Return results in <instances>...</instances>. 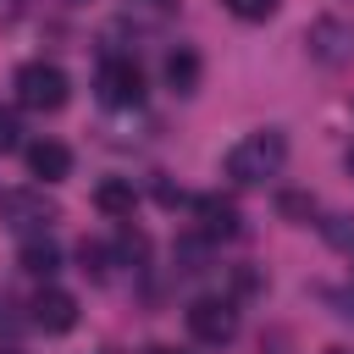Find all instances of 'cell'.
I'll return each mask as SVG.
<instances>
[{
  "instance_id": "22",
  "label": "cell",
  "mask_w": 354,
  "mask_h": 354,
  "mask_svg": "<svg viewBox=\"0 0 354 354\" xmlns=\"http://www.w3.org/2000/svg\"><path fill=\"white\" fill-rule=\"evenodd\" d=\"M332 354H343V348H332Z\"/></svg>"
},
{
  "instance_id": "11",
  "label": "cell",
  "mask_w": 354,
  "mask_h": 354,
  "mask_svg": "<svg viewBox=\"0 0 354 354\" xmlns=\"http://www.w3.org/2000/svg\"><path fill=\"white\" fill-rule=\"evenodd\" d=\"M94 205H100L105 216H133V183H122V177H105V183L94 188Z\"/></svg>"
},
{
  "instance_id": "20",
  "label": "cell",
  "mask_w": 354,
  "mask_h": 354,
  "mask_svg": "<svg viewBox=\"0 0 354 354\" xmlns=\"http://www.w3.org/2000/svg\"><path fill=\"white\" fill-rule=\"evenodd\" d=\"M348 177H354V149H348Z\"/></svg>"
},
{
  "instance_id": "18",
  "label": "cell",
  "mask_w": 354,
  "mask_h": 354,
  "mask_svg": "<svg viewBox=\"0 0 354 354\" xmlns=\"http://www.w3.org/2000/svg\"><path fill=\"white\" fill-rule=\"evenodd\" d=\"M133 6H138L144 17H171V11H177V0H133Z\"/></svg>"
},
{
  "instance_id": "17",
  "label": "cell",
  "mask_w": 354,
  "mask_h": 354,
  "mask_svg": "<svg viewBox=\"0 0 354 354\" xmlns=\"http://www.w3.org/2000/svg\"><path fill=\"white\" fill-rule=\"evenodd\" d=\"M77 254H83V271H94V277H105V249H100V243H83Z\"/></svg>"
},
{
  "instance_id": "12",
  "label": "cell",
  "mask_w": 354,
  "mask_h": 354,
  "mask_svg": "<svg viewBox=\"0 0 354 354\" xmlns=\"http://www.w3.org/2000/svg\"><path fill=\"white\" fill-rule=\"evenodd\" d=\"M221 6H227L238 22H266V17L277 11V0H221Z\"/></svg>"
},
{
  "instance_id": "5",
  "label": "cell",
  "mask_w": 354,
  "mask_h": 354,
  "mask_svg": "<svg viewBox=\"0 0 354 354\" xmlns=\"http://www.w3.org/2000/svg\"><path fill=\"white\" fill-rule=\"evenodd\" d=\"M188 332H194L199 343H227V337L238 332L232 299H194V304H188Z\"/></svg>"
},
{
  "instance_id": "8",
  "label": "cell",
  "mask_w": 354,
  "mask_h": 354,
  "mask_svg": "<svg viewBox=\"0 0 354 354\" xmlns=\"http://www.w3.org/2000/svg\"><path fill=\"white\" fill-rule=\"evenodd\" d=\"M199 77H205L199 50H194V44H177V50L166 55V83H171L177 94H194V88H199Z\"/></svg>"
},
{
  "instance_id": "6",
  "label": "cell",
  "mask_w": 354,
  "mask_h": 354,
  "mask_svg": "<svg viewBox=\"0 0 354 354\" xmlns=\"http://www.w3.org/2000/svg\"><path fill=\"white\" fill-rule=\"evenodd\" d=\"M33 326L44 332H72L77 326V299L66 288H39L33 293Z\"/></svg>"
},
{
  "instance_id": "7",
  "label": "cell",
  "mask_w": 354,
  "mask_h": 354,
  "mask_svg": "<svg viewBox=\"0 0 354 354\" xmlns=\"http://www.w3.org/2000/svg\"><path fill=\"white\" fill-rule=\"evenodd\" d=\"M28 171H33L39 183H61V177L72 171V149H66L61 138H33V144H28Z\"/></svg>"
},
{
  "instance_id": "4",
  "label": "cell",
  "mask_w": 354,
  "mask_h": 354,
  "mask_svg": "<svg viewBox=\"0 0 354 354\" xmlns=\"http://www.w3.org/2000/svg\"><path fill=\"white\" fill-rule=\"evenodd\" d=\"M94 88H100V100H105V105H116V111H133V105H144V72H138L133 61H122V55L100 61V77H94Z\"/></svg>"
},
{
  "instance_id": "21",
  "label": "cell",
  "mask_w": 354,
  "mask_h": 354,
  "mask_svg": "<svg viewBox=\"0 0 354 354\" xmlns=\"http://www.w3.org/2000/svg\"><path fill=\"white\" fill-rule=\"evenodd\" d=\"M149 354H171V348H149Z\"/></svg>"
},
{
  "instance_id": "16",
  "label": "cell",
  "mask_w": 354,
  "mask_h": 354,
  "mask_svg": "<svg viewBox=\"0 0 354 354\" xmlns=\"http://www.w3.org/2000/svg\"><path fill=\"white\" fill-rule=\"evenodd\" d=\"M116 254H122V260H144V254H149L144 232H122V238H116Z\"/></svg>"
},
{
  "instance_id": "19",
  "label": "cell",
  "mask_w": 354,
  "mask_h": 354,
  "mask_svg": "<svg viewBox=\"0 0 354 354\" xmlns=\"http://www.w3.org/2000/svg\"><path fill=\"white\" fill-rule=\"evenodd\" d=\"M332 304H337V315H343V321H354V288H343V293H332Z\"/></svg>"
},
{
  "instance_id": "13",
  "label": "cell",
  "mask_w": 354,
  "mask_h": 354,
  "mask_svg": "<svg viewBox=\"0 0 354 354\" xmlns=\"http://www.w3.org/2000/svg\"><path fill=\"white\" fill-rule=\"evenodd\" d=\"M326 243L354 260V216H332V221H326Z\"/></svg>"
},
{
  "instance_id": "10",
  "label": "cell",
  "mask_w": 354,
  "mask_h": 354,
  "mask_svg": "<svg viewBox=\"0 0 354 354\" xmlns=\"http://www.w3.org/2000/svg\"><path fill=\"white\" fill-rule=\"evenodd\" d=\"M22 271H28V277H55V271H61V249L50 243V232L22 238Z\"/></svg>"
},
{
  "instance_id": "1",
  "label": "cell",
  "mask_w": 354,
  "mask_h": 354,
  "mask_svg": "<svg viewBox=\"0 0 354 354\" xmlns=\"http://www.w3.org/2000/svg\"><path fill=\"white\" fill-rule=\"evenodd\" d=\"M282 160H288V138L277 127H266V133H249V138H238L227 149V177L238 188H260L266 177L282 171Z\"/></svg>"
},
{
  "instance_id": "15",
  "label": "cell",
  "mask_w": 354,
  "mask_h": 354,
  "mask_svg": "<svg viewBox=\"0 0 354 354\" xmlns=\"http://www.w3.org/2000/svg\"><path fill=\"white\" fill-rule=\"evenodd\" d=\"M282 216H293V221H310V216H315V199H304V194H282Z\"/></svg>"
},
{
  "instance_id": "14",
  "label": "cell",
  "mask_w": 354,
  "mask_h": 354,
  "mask_svg": "<svg viewBox=\"0 0 354 354\" xmlns=\"http://www.w3.org/2000/svg\"><path fill=\"white\" fill-rule=\"evenodd\" d=\"M11 149H22V122H17V111H0V155H11Z\"/></svg>"
},
{
  "instance_id": "9",
  "label": "cell",
  "mask_w": 354,
  "mask_h": 354,
  "mask_svg": "<svg viewBox=\"0 0 354 354\" xmlns=\"http://www.w3.org/2000/svg\"><path fill=\"white\" fill-rule=\"evenodd\" d=\"M194 210H199V221H205V232H210V238H232V232H238V205H232V199L205 194Z\"/></svg>"
},
{
  "instance_id": "3",
  "label": "cell",
  "mask_w": 354,
  "mask_h": 354,
  "mask_svg": "<svg viewBox=\"0 0 354 354\" xmlns=\"http://www.w3.org/2000/svg\"><path fill=\"white\" fill-rule=\"evenodd\" d=\"M0 221H6L17 238H39V232H50V221H55V205H50L44 194H28V188H17V194H0Z\"/></svg>"
},
{
  "instance_id": "2",
  "label": "cell",
  "mask_w": 354,
  "mask_h": 354,
  "mask_svg": "<svg viewBox=\"0 0 354 354\" xmlns=\"http://www.w3.org/2000/svg\"><path fill=\"white\" fill-rule=\"evenodd\" d=\"M17 100L28 111H61L66 105V72L50 66V61H28L17 72Z\"/></svg>"
}]
</instances>
